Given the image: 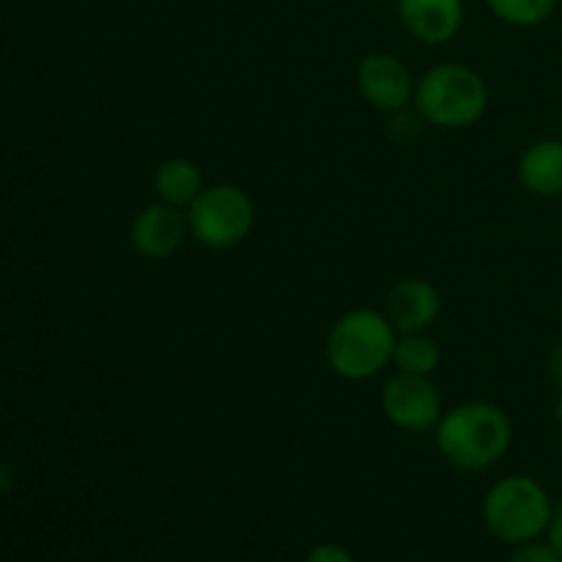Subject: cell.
Here are the masks:
<instances>
[{"mask_svg": "<svg viewBox=\"0 0 562 562\" xmlns=\"http://www.w3.org/2000/svg\"><path fill=\"white\" fill-rule=\"evenodd\" d=\"M434 442L442 459L461 472H486L508 456L514 420L492 401H464L442 412Z\"/></svg>", "mask_w": 562, "mask_h": 562, "instance_id": "1", "label": "cell"}, {"mask_svg": "<svg viewBox=\"0 0 562 562\" xmlns=\"http://www.w3.org/2000/svg\"><path fill=\"white\" fill-rule=\"evenodd\" d=\"M398 344V329L384 311L351 307L335 318L327 333L329 371L344 382H368L393 366V351Z\"/></svg>", "mask_w": 562, "mask_h": 562, "instance_id": "2", "label": "cell"}, {"mask_svg": "<svg viewBox=\"0 0 562 562\" xmlns=\"http://www.w3.org/2000/svg\"><path fill=\"white\" fill-rule=\"evenodd\" d=\"M412 108L423 124L442 132H461L481 124L488 110V86L467 64H434L417 77Z\"/></svg>", "mask_w": 562, "mask_h": 562, "instance_id": "3", "label": "cell"}, {"mask_svg": "<svg viewBox=\"0 0 562 562\" xmlns=\"http://www.w3.org/2000/svg\"><path fill=\"white\" fill-rule=\"evenodd\" d=\"M554 503L547 486L532 475H505L488 486L481 516L486 530L505 547H525L547 536Z\"/></svg>", "mask_w": 562, "mask_h": 562, "instance_id": "4", "label": "cell"}, {"mask_svg": "<svg viewBox=\"0 0 562 562\" xmlns=\"http://www.w3.org/2000/svg\"><path fill=\"white\" fill-rule=\"evenodd\" d=\"M190 239L203 250L225 252L239 247L256 228V203L239 184H209L184 209Z\"/></svg>", "mask_w": 562, "mask_h": 562, "instance_id": "5", "label": "cell"}, {"mask_svg": "<svg viewBox=\"0 0 562 562\" xmlns=\"http://www.w3.org/2000/svg\"><path fill=\"white\" fill-rule=\"evenodd\" d=\"M384 417L393 428L404 434H426L434 431L442 417V395L437 384L428 376H409L398 373L384 382L382 395H379Z\"/></svg>", "mask_w": 562, "mask_h": 562, "instance_id": "6", "label": "cell"}, {"mask_svg": "<svg viewBox=\"0 0 562 562\" xmlns=\"http://www.w3.org/2000/svg\"><path fill=\"white\" fill-rule=\"evenodd\" d=\"M415 82L409 66L393 53H368L357 66V91L379 113H401L412 108Z\"/></svg>", "mask_w": 562, "mask_h": 562, "instance_id": "7", "label": "cell"}, {"mask_svg": "<svg viewBox=\"0 0 562 562\" xmlns=\"http://www.w3.org/2000/svg\"><path fill=\"white\" fill-rule=\"evenodd\" d=\"M126 236H130V247L135 250L137 258H143V261H168L190 239L187 212L168 206L162 201L146 203L132 217Z\"/></svg>", "mask_w": 562, "mask_h": 562, "instance_id": "8", "label": "cell"}, {"mask_svg": "<svg viewBox=\"0 0 562 562\" xmlns=\"http://www.w3.org/2000/svg\"><path fill=\"white\" fill-rule=\"evenodd\" d=\"M398 20L415 42L426 47L450 44L464 27V0H395Z\"/></svg>", "mask_w": 562, "mask_h": 562, "instance_id": "9", "label": "cell"}, {"mask_svg": "<svg viewBox=\"0 0 562 562\" xmlns=\"http://www.w3.org/2000/svg\"><path fill=\"white\" fill-rule=\"evenodd\" d=\"M384 313L398 329L404 333H431L434 324L442 313V294L437 285L426 278H404L390 289Z\"/></svg>", "mask_w": 562, "mask_h": 562, "instance_id": "10", "label": "cell"}, {"mask_svg": "<svg viewBox=\"0 0 562 562\" xmlns=\"http://www.w3.org/2000/svg\"><path fill=\"white\" fill-rule=\"evenodd\" d=\"M516 179L530 195L560 198L562 195V140L547 137L536 140L516 159Z\"/></svg>", "mask_w": 562, "mask_h": 562, "instance_id": "11", "label": "cell"}, {"mask_svg": "<svg viewBox=\"0 0 562 562\" xmlns=\"http://www.w3.org/2000/svg\"><path fill=\"white\" fill-rule=\"evenodd\" d=\"M151 187L157 201L187 209L206 184H203V170L198 168V162L187 157H168L154 168Z\"/></svg>", "mask_w": 562, "mask_h": 562, "instance_id": "12", "label": "cell"}, {"mask_svg": "<svg viewBox=\"0 0 562 562\" xmlns=\"http://www.w3.org/2000/svg\"><path fill=\"white\" fill-rule=\"evenodd\" d=\"M442 366V349L428 333H404L398 335V344L393 351V368L409 376H428Z\"/></svg>", "mask_w": 562, "mask_h": 562, "instance_id": "13", "label": "cell"}, {"mask_svg": "<svg viewBox=\"0 0 562 562\" xmlns=\"http://www.w3.org/2000/svg\"><path fill=\"white\" fill-rule=\"evenodd\" d=\"M486 5L503 25L538 27L552 20L558 0H486Z\"/></svg>", "mask_w": 562, "mask_h": 562, "instance_id": "14", "label": "cell"}, {"mask_svg": "<svg viewBox=\"0 0 562 562\" xmlns=\"http://www.w3.org/2000/svg\"><path fill=\"white\" fill-rule=\"evenodd\" d=\"M423 119L417 113H412L409 108L401 110V113H393L390 115V137H393L395 143H401V146H406V143L417 140L423 132Z\"/></svg>", "mask_w": 562, "mask_h": 562, "instance_id": "15", "label": "cell"}, {"mask_svg": "<svg viewBox=\"0 0 562 562\" xmlns=\"http://www.w3.org/2000/svg\"><path fill=\"white\" fill-rule=\"evenodd\" d=\"M508 562H562V558L549 543L532 541L525 543V547H516V552L510 554Z\"/></svg>", "mask_w": 562, "mask_h": 562, "instance_id": "16", "label": "cell"}, {"mask_svg": "<svg viewBox=\"0 0 562 562\" xmlns=\"http://www.w3.org/2000/svg\"><path fill=\"white\" fill-rule=\"evenodd\" d=\"M305 562H355V558H351L349 549L340 547V543H318V547H313L311 552H307Z\"/></svg>", "mask_w": 562, "mask_h": 562, "instance_id": "17", "label": "cell"}, {"mask_svg": "<svg viewBox=\"0 0 562 562\" xmlns=\"http://www.w3.org/2000/svg\"><path fill=\"white\" fill-rule=\"evenodd\" d=\"M547 373H549V382H552L558 390H562V340H558V344L549 349Z\"/></svg>", "mask_w": 562, "mask_h": 562, "instance_id": "18", "label": "cell"}, {"mask_svg": "<svg viewBox=\"0 0 562 562\" xmlns=\"http://www.w3.org/2000/svg\"><path fill=\"white\" fill-rule=\"evenodd\" d=\"M547 543L562 558V503L554 505L552 510V519H549L547 527Z\"/></svg>", "mask_w": 562, "mask_h": 562, "instance_id": "19", "label": "cell"}, {"mask_svg": "<svg viewBox=\"0 0 562 562\" xmlns=\"http://www.w3.org/2000/svg\"><path fill=\"white\" fill-rule=\"evenodd\" d=\"M552 415H554V420L562 426V390H558V398H554V404H552Z\"/></svg>", "mask_w": 562, "mask_h": 562, "instance_id": "20", "label": "cell"}, {"mask_svg": "<svg viewBox=\"0 0 562 562\" xmlns=\"http://www.w3.org/2000/svg\"><path fill=\"white\" fill-rule=\"evenodd\" d=\"M560 324H562V296H560Z\"/></svg>", "mask_w": 562, "mask_h": 562, "instance_id": "21", "label": "cell"}, {"mask_svg": "<svg viewBox=\"0 0 562 562\" xmlns=\"http://www.w3.org/2000/svg\"><path fill=\"white\" fill-rule=\"evenodd\" d=\"M560 140H562V124H560Z\"/></svg>", "mask_w": 562, "mask_h": 562, "instance_id": "22", "label": "cell"}]
</instances>
